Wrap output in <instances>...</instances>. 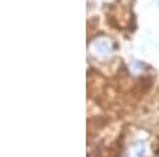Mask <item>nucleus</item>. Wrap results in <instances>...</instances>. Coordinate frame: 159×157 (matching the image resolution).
<instances>
[{"label":"nucleus","instance_id":"1","mask_svg":"<svg viewBox=\"0 0 159 157\" xmlns=\"http://www.w3.org/2000/svg\"><path fill=\"white\" fill-rule=\"evenodd\" d=\"M113 52V43L105 37H99L91 43V54L99 60H105L111 56Z\"/></svg>","mask_w":159,"mask_h":157}]
</instances>
